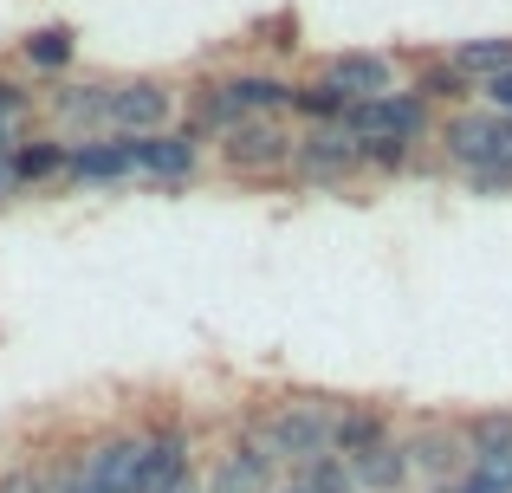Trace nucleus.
<instances>
[{
  "label": "nucleus",
  "mask_w": 512,
  "mask_h": 493,
  "mask_svg": "<svg viewBox=\"0 0 512 493\" xmlns=\"http://www.w3.org/2000/svg\"><path fill=\"white\" fill-rule=\"evenodd\" d=\"M20 189V169H13V150H0V195Z\"/></svg>",
  "instance_id": "28"
},
{
  "label": "nucleus",
  "mask_w": 512,
  "mask_h": 493,
  "mask_svg": "<svg viewBox=\"0 0 512 493\" xmlns=\"http://www.w3.org/2000/svg\"><path fill=\"white\" fill-rule=\"evenodd\" d=\"M20 52L33 65H46V72H59V65H72V33H65V26H39V33H26Z\"/></svg>",
  "instance_id": "21"
},
{
  "label": "nucleus",
  "mask_w": 512,
  "mask_h": 493,
  "mask_svg": "<svg viewBox=\"0 0 512 493\" xmlns=\"http://www.w3.org/2000/svg\"><path fill=\"white\" fill-rule=\"evenodd\" d=\"M350 474H357V487H370V493H396V487H409V448L402 442H383L376 455H363V461H350Z\"/></svg>",
  "instance_id": "16"
},
{
  "label": "nucleus",
  "mask_w": 512,
  "mask_h": 493,
  "mask_svg": "<svg viewBox=\"0 0 512 493\" xmlns=\"http://www.w3.org/2000/svg\"><path fill=\"white\" fill-rule=\"evenodd\" d=\"M78 474L111 493H150V435H104V442H91Z\"/></svg>",
  "instance_id": "5"
},
{
  "label": "nucleus",
  "mask_w": 512,
  "mask_h": 493,
  "mask_svg": "<svg viewBox=\"0 0 512 493\" xmlns=\"http://www.w3.org/2000/svg\"><path fill=\"white\" fill-rule=\"evenodd\" d=\"M338 416H344V403H331V396H292V403H279L273 416L253 422V435L266 442L273 461L312 468V461L338 455Z\"/></svg>",
  "instance_id": "1"
},
{
  "label": "nucleus",
  "mask_w": 512,
  "mask_h": 493,
  "mask_svg": "<svg viewBox=\"0 0 512 493\" xmlns=\"http://www.w3.org/2000/svg\"><path fill=\"white\" fill-rule=\"evenodd\" d=\"M59 493H111V487H98V481H85V474H65V481H59Z\"/></svg>",
  "instance_id": "29"
},
{
  "label": "nucleus",
  "mask_w": 512,
  "mask_h": 493,
  "mask_svg": "<svg viewBox=\"0 0 512 493\" xmlns=\"http://www.w3.org/2000/svg\"><path fill=\"white\" fill-rule=\"evenodd\" d=\"M292 487H305V493H357V474H350L344 455H325V461H312V468H299Z\"/></svg>",
  "instance_id": "20"
},
{
  "label": "nucleus",
  "mask_w": 512,
  "mask_h": 493,
  "mask_svg": "<svg viewBox=\"0 0 512 493\" xmlns=\"http://www.w3.org/2000/svg\"><path fill=\"white\" fill-rule=\"evenodd\" d=\"M454 65H461L474 85H493L500 72H512V39H461V46L448 52Z\"/></svg>",
  "instance_id": "17"
},
{
  "label": "nucleus",
  "mask_w": 512,
  "mask_h": 493,
  "mask_svg": "<svg viewBox=\"0 0 512 493\" xmlns=\"http://www.w3.org/2000/svg\"><path fill=\"white\" fill-rule=\"evenodd\" d=\"M130 169H137V150H130V137H98V143H72V169L65 176L78 182H124Z\"/></svg>",
  "instance_id": "12"
},
{
  "label": "nucleus",
  "mask_w": 512,
  "mask_h": 493,
  "mask_svg": "<svg viewBox=\"0 0 512 493\" xmlns=\"http://www.w3.org/2000/svg\"><path fill=\"white\" fill-rule=\"evenodd\" d=\"M467 189L474 195H512V169H480V176H467Z\"/></svg>",
  "instance_id": "24"
},
{
  "label": "nucleus",
  "mask_w": 512,
  "mask_h": 493,
  "mask_svg": "<svg viewBox=\"0 0 512 493\" xmlns=\"http://www.w3.org/2000/svg\"><path fill=\"white\" fill-rule=\"evenodd\" d=\"M344 130L357 143H422L435 130V104L422 91H389V98H370V104H350L344 111Z\"/></svg>",
  "instance_id": "2"
},
{
  "label": "nucleus",
  "mask_w": 512,
  "mask_h": 493,
  "mask_svg": "<svg viewBox=\"0 0 512 493\" xmlns=\"http://www.w3.org/2000/svg\"><path fill=\"white\" fill-rule=\"evenodd\" d=\"M286 493H305V487H286Z\"/></svg>",
  "instance_id": "30"
},
{
  "label": "nucleus",
  "mask_w": 512,
  "mask_h": 493,
  "mask_svg": "<svg viewBox=\"0 0 512 493\" xmlns=\"http://www.w3.org/2000/svg\"><path fill=\"white\" fill-rule=\"evenodd\" d=\"M13 169H20V189H26V182L65 176V169H72V150H65V143H46V137H33V143H13Z\"/></svg>",
  "instance_id": "18"
},
{
  "label": "nucleus",
  "mask_w": 512,
  "mask_h": 493,
  "mask_svg": "<svg viewBox=\"0 0 512 493\" xmlns=\"http://www.w3.org/2000/svg\"><path fill=\"white\" fill-rule=\"evenodd\" d=\"M292 169H299L305 182H318V189H331V182H350L363 169V150L344 124H312L299 137V150H292Z\"/></svg>",
  "instance_id": "6"
},
{
  "label": "nucleus",
  "mask_w": 512,
  "mask_h": 493,
  "mask_svg": "<svg viewBox=\"0 0 512 493\" xmlns=\"http://www.w3.org/2000/svg\"><path fill=\"white\" fill-rule=\"evenodd\" d=\"M130 150H137V169L156 182H188L201 163L195 137H169V130H156V137H130Z\"/></svg>",
  "instance_id": "11"
},
{
  "label": "nucleus",
  "mask_w": 512,
  "mask_h": 493,
  "mask_svg": "<svg viewBox=\"0 0 512 493\" xmlns=\"http://www.w3.org/2000/svg\"><path fill=\"white\" fill-rule=\"evenodd\" d=\"M480 91L493 98V111H500V117H512V72H500L493 85H480Z\"/></svg>",
  "instance_id": "27"
},
{
  "label": "nucleus",
  "mask_w": 512,
  "mask_h": 493,
  "mask_svg": "<svg viewBox=\"0 0 512 493\" xmlns=\"http://www.w3.org/2000/svg\"><path fill=\"white\" fill-rule=\"evenodd\" d=\"M292 111H305L312 124H344L350 104L338 98V91L325 85V78H312V85H292Z\"/></svg>",
  "instance_id": "19"
},
{
  "label": "nucleus",
  "mask_w": 512,
  "mask_h": 493,
  "mask_svg": "<svg viewBox=\"0 0 512 493\" xmlns=\"http://www.w3.org/2000/svg\"><path fill=\"white\" fill-rule=\"evenodd\" d=\"M26 111H33V91H26V85H7V78H0V130H13Z\"/></svg>",
  "instance_id": "22"
},
{
  "label": "nucleus",
  "mask_w": 512,
  "mask_h": 493,
  "mask_svg": "<svg viewBox=\"0 0 512 493\" xmlns=\"http://www.w3.org/2000/svg\"><path fill=\"white\" fill-rule=\"evenodd\" d=\"M292 150H299V137H292L279 117H247V124H234L221 137V163L234 169V176H247V182L286 176V169H292Z\"/></svg>",
  "instance_id": "3"
},
{
  "label": "nucleus",
  "mask_w": 512,
  "mask_h": 493,
  "mask_svg": "<svg viewBox=\"0 0 512 493\" xmlns=\"http://www.w3.org/2000/svg\"><path fill=\"white\" fill-rule=\"evenodd\" d=\"M454 493H512L506 481H493V474H480V468H467L461 481H454Z\"/></svg>",
  "instance_id": "25"
},
{
  "label": "nucleus",
  "mask_w": 512,
  "mask_h": 493,
  "mask_svg": "<svg viewBox=\"0 0 512 493\" xmlns=\"http://www.w3.org/2000/svg\"><path fill=\"white\" fill-rule=\"evenodd\" d=\"M409 468L422 474V481H461L467 474V435L448 429V422H428L409 442Z\"/></svg>",
  "instance_id": "10"
},
{
  "label": "nucleus",
  "mask_w": 512,
  "mask_h": 493,
  "mask_svg": "<svg viewBox=\"0 0 512 493\" xmlns=\"http://www.w3.org/2000/svg\"><path fill=\"white\" fill-rule=\"evenodd\" d=\"M273 468H279V461L266 455L260 435H240L227 455H214L208 493H273Z\"/></svg>",
  "instance_id": "8"
},
{
  "label": "nucleus",
  "mask_w": 512,
  "mask_h": 493,
  "mask_svg": "<svg viewBox=\"0 0 512 493\" xmlns=\"http://www.w3.org/2000/svg\"><path fill=\"white\" fill-rule=\"evenodd\" d=\"M188 474H195V461H188V429H182V422H169V429L150 435V493L188 481Z\"/></svg>",
  "instance_id": "14"
},
{
  "label": "nucleus",
  "mask_w": 512,
  "mask_h": 493,
  "mask_svg": "<svg viewBox=\"0 0 512 493\" xmlns=\"http://www.w3.org/2000/svg\"><path fill=\"white\" fill-rule=\"evenodd\" d=\"M383 442H389V416H383V409L344 403V416H338V455L344 461H363V455H376Z\"/></svg>",
  "instance_id": "13"
},
{
  "label": "nucleus",
  "mask_w": 512,
  "mask_h": 493,
  "mask_svg": "<svg viewBox=\"0 0 512 493\" xmlns=\"http://www.w3.org/2000/svg\"><path fill=\"white\" fill-rule=\"evenodd\" d=\"M318 78H325L344 104H370V98H389V91H396V65H389L383 52H338V59H325Z\"/></svg>",
  "instance_id": "7"
},
{
  "label": "nucleus",
  "mask_w": 512,
  "mask_h": 493,
  "mask_svg": "<svg viewBox=\"0 0 512 493\" xmlns=\"http://www.w3.org/2000/svg\"><path fill=\"white\" fill-rule=\"evenodd\" d=\"M461 435H467V468L512 487V409H480Z\"/></svg>",
  "instance_id": "9"
},
{
  "label": "nucleus",
  "mask_w": 512,
  "mask_h": 493,
  "mask_svg": "<svg viewBox=\"0 0 512 493\" xmlns=\"http://www.w3.org/2000/svg\"><path fill=\"white\" fill-rule=\"evenodd\" d=\"M357 150H363V169H402V163H409V143H357Z\"/></svg>",
  "instance_id": "23"
},
{
  "label": "nucleus",
  "mask_w": 512,
  "mask_h": 493,
  "mask_svg": "<svg viewBox=\"0 0 512 493\" xmlns=\"http://www.w3.org/2000/svg\"><path fill=\"white\" fill-rule=\"evenodd\" d=\"M415 91H422L428 104H448V111H467V98H474V78L461 72L454 59H422V72H415Z\"/></svg>",
  "instance_id": "15"
},
{
  "label": "nucleus",
  "mask_w": 512,
  "mask_h": 493,
  "mask_svg": "<svg viewBox=\"0 0 512 493\" xmlns=\"http://www.w3.org/2000/svg\"><path fill=\"white\" fill-rule=\"evenodd\" d=\"M0 493H46V481L33 468H13V474H0Z\"/></svg>",
  "instance_id": "26"
},
{
  "label": "nucleus",
  "mask_w": 512,
  "mask_h": 493,
  "mask_svg": "<svg viewBox=\"0 0 512 493\" xmlns=\"http://www.w3.org/2000/svg\"><path fill=\"white\" fill-rule=\"evenodd\" d=\"M169 117H175V85H163V78H130V85L104 91V124L117 137H156V130H169Z\"/></svg>",
  "instance_id": "4"
}]
</instances>
